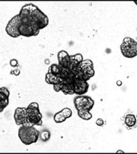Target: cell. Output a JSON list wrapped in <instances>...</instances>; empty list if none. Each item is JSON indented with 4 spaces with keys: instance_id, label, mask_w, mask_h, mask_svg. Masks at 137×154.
I'll list each match as a JSON object with an SVG mask.
<instances>
[{
    "instance_id": "e0dca14e",
    "label": "cell",
    "mask_w": 137,
    "mask_h": 154,
    "mask_svg": "<svg viewBox=\"0 0 137 154\" xmlns=\"http://www.w3.org/2000/svg\"><path fill=\"white\" fill-rule=\"evenodd\" d=\"M125 123L129 128H132L136 125V119L135 116L133 114H128L126 116L125 119Z\"/></svg>"
},
{
    "instance_id": "7402d4cb",
    "label": "cell",
    "mask_w": 137,
    "mask_h": 154,
    "mask_svg": "<svg viewBox=\"0 0 137 154\" xmlns=\"http://www.w3.org/2000/svg\"><path fill=\"white\" fill-rule=\"evenodd\" d=\"M96 124L98 126H103L104 125V121L102 119H98L96 120Z\"/></svg>"
},
{
    "instance_id": "3957f363",
    "label": "cell",
    "mask_w": 137,
    "mask_h": 154,
    "mask_svg": "<svg viewBox=\"0 0 137 154\" xmlns=\"http://www.w3.org/2000/svg\"><path fill=\"white\" fill-rule=\"evenodd\" d=\"M95 74L94 69V63L91 60H85L80 64L78 69L75 72L76 80L87 81Z\"/></svg>"
},
{
    "instance_id": "9a60e30c",
    "label": "cell",
    "mask_w": 137,
    "mask_h": 154,
    "mask_svg": "<svg viewBox=\"0 0 137 154\" xmlns=\"http://www.w3.org/2000/svg\"><path fill=\"white\" fill-rule=\"evenodd\" d=\"M45 81L48 84H51L53 85L58 84V83H63V81H62L61 79H60L59 77H58L56 76L53 75V74H52L49 72H48L46 74Z\"/></svg>"
},
{
    "instance_id": "8fae6325",
    "label": "cell",
    "mask_w": 137,
    "mask_h": 154,
    "mask_svg": "<svg viewBox=\"0 0 137 154\" xmlns=\"http://www.w3.org/2000/svg\"><path fill=\"white\" fill-rule=\"evenodd\" d=\"M58 61H59V65L61 67L66 69H69L71 58L70 55L65 51H61L58 53Z\"/></svg>"
},
{
    "instance_id": "8992f818",
    "label": "cell",
    "mask_w": 137,
    "mask_h": 154,
    "mask_svg": "<svg viewBox=\"0 0 137 154\" xmlns=\"http://www.w3.org/2000/svg\"><path fill=\"white\" fill-rule=\"evenodd\" d=\"M74 104L77 111H88L90 112L94 107V101L89 96L80 95L74 99Z\"/></svg>"
},
{
    "instance_id": "603a6c76",
    "label": "cell",
    "mask_w": 137,
    "mask_h": 154,
    "mask_svg": "<svg viewBox=\"0 0 137 154\" xmlns=\"http://www.w3.org/2000/svg\"><path fill=\"white\" fill-rule=\"evenodd\" d=\"M20 73H21V71L19 69H14V70H13V71L11 72V74H14L15 76H18L19 74H20Z\"/></svg>"
},
{
    "instance_id": "30bf717a",
    "label": "cell",
    "mask_w": 137,
    "mask_h": 154,
    "mask_svg": "<svg viewBox=\"0 0 137 154\" xmlns=\"http://www.w3.org/2000/svg\"><path fill=\"white\" fill-rule=\"evenodd\" d=\"M89 88V83L86 81L76 80L74 83L75 94L78 95H82L88 92Z\"/></svg>"
},
{
    "instance_id": "cb8c5ba5",
    "label": "cell",
    "mask_w": 137,
    "mask_h": 154,
    "mask_svg": "<svg viewBox=\"0 0 137 154\" xmlns=\"http://www.w3.org/2000/svg\"><path fill=\"white\" fill-rule=\"evenodd\" d=\"M117 85H122V82H121V81H117Z\"/></svg>"
},
{
    "instance_id": "4fadbf2b",
    "label": "cell",
    "mask_w": 137,
    "mask_h": 154,
    "mask_svg": "<svg viewBox=\"0 0 137 154\" xmlns=\"http://www.w3.org/2000/svg\"><path fill=\"white\" fill-rule=\"evenodd\" d=\"M10 93L8 90L5 87H1L0 88V112H2L9 103Z\"/></svg>"
},
{
    "instance_id": "d6986e66",
    "label": "cell",
    "mask_w": 137,
    "mask_h": 154,
    "mask_svg": "<svg viewBox=\"0 0 137 154\" xmlns=\"http://www.w3.org/2000/svg\"><path fill=\"white\" fill-rule=\"evenodd\" d=\"M41 138L44 142L49 140V138H50V132L48 130H44V131H42L41 133Z\"/></svg>"
},
{
    "instance_id": "5b68a950",
    "label": "cell",
    "mask_w": 137,
    "mask_h": 154,
    "mask_svg": "<svg viewBox=\"0 0 137 154\" xmlns=\"http://www.w3.org/2000/svg\"><path fill=\"white\" fill-rule=\"evenodd\" d=\"M120 51L123 55L128 58H132L137 55V42L133 38L125 37L120 46Z\"/></svg>"
},
{
    "instance_id": "44dd1931",
    "label": "cell",
    "mask_w": 137,
    "mask_h": 154,
    "mask_svg": "<svg viewBox=\"0 0 137 154\" xmlns=\"http://www.w3.org/2000/svg\"><path fill=\"white\" fill-rule=\"evenodd\" d=\"M10 65L11 66V67H18V66L19 65L18 60H16V59L11 60H10Z\"/></svg>"
},
{
    "instance_id": "7c38bea8",
    "label": "cell",
    "mask_w": 137,
    "mask_h": 154,
    "mask_svg": "<svg viewBox=\"0 0 137 154\" xmlns=\"http://www.w3.org/2000/svg\"><path fill=\"white\" fill-rule=\"evenodd\" d=\"M72 110L69 108H64L61 112H58L53 116V120L56 123H63L67 119H69L72 116Z\"/></svg>"
},
{
    "instance_id": "5bb4252c",
    "label": "cell",
    "mask_w": 137,
    "mask_h": 154,
    "mask_svg": "<svg viewBox=\"0 0 137 154\" xmlns=\"http://www.w3.org/2000/svg\"><path fill=\"white\" fill-rule=\"evenodd\" d=\"M70 58H71V62H70L69 69L71 72H73L75 74V72H76V70L78 69L79 66H80V65L82 63V62L84 60H83L82 55L80 54V53H78V54L73 55H70Z\"/></svg>"
},
{
    "instance_id": "ac0fdd59",
    "label": "cell",
    "mask_w": 137,
    "mask_h": 154,
    "mask_svg": "<svg viewBox=\"0 0 137 154\" xmlns=\"http://www.w3.org/2000/svg\"><path fill=\"white\" fill-rule=\"evenodd\" d=\"M78 114L79 117L83 120H86V121L90 120L93 116L90 112H88V111H78Z\"/></svg>"
},
{
    "instance_id": "7a4b0ae2",
    "label": "cell",
    "mask_w": 137,
    "mask_h": 154,
    "mask_svg": "<svg viewBox=\"0 0 137 154\" xmlns=\"http://www.w3.org/2000/svg\"><path fill=\"white\" fill-rule=\"evenodd\" d=\"M18 137L23 144L30 145L39 140L40 132L33 125H22L18 130Z\"/></svg>"
},
{
    "instance_id": "ffe728a7",
    "label": "cell",
    "mask_w": 137,
    "mask_h": 154,
    "mask_svg": "<svg viewBox=\"0 0 137 154\" xmlns=\"http://www.w3.org/2000/svg\"><path fill=\"white\" fill-rule=\"evenodd\" d=\"M62 83H58V84H56V85H53V90L56 92H59V91H61V88H62Z\"/></svg>"
},
{
    "instance_id": "52a82bcc",
    "label": "cell",
    "mask_w": 137,
    "mask_h": 154,
    "mask_svg": "<svg viewBox=\"0 0 137 154\" xmlns=\"http://www.w3.org/2000/svg\"><path fill=\"white\" fill-rule=\"evenodd\" d=\"M21 25L20 16L18 15L15 16L14 18L11 19L6 27V32L10 37L13 38H17L20 37L21 35L19 33L18 29Z\"/></svg>"
},
{
    "instance_id": "9c48e42d",
    "label": "cell",
    "mask_w": 137,
    "mask_h": 154,
    "mask_svg": "<svg viewBox=\"0 0 137 154\" xmlns=\"http://www.w3.org/2000/svg\"><path fill=\"white\" fill-rule=\"evenodd\" d=\"M18 31L21 36H23V37H33V36H37L40 32V29H36L33 27L23 25L21 24V23L20 25V27H19Z\"/></svg>"
},
{
    "instance_id": "2e32d148",
    "label": "cell",
    "mask_w": 137,
    "mask_h": 154,
    "mask_svg": "<svg viewBox=\"0 0 137 154\" xmlns=\"http://www.w3.org/2000/svg\"><path fill=\"white\" fill-rule=\"evenodd\" d=\"M61 91L65 95H73L75 94L74 83H62Z\"/></svg>"
},
{
    "instance_id": "ba28073f",
    "label": "cell",
    "mask_w": 137,
    "mask_h": 154,
    "mask_svg": "<svg viewBox=\"0 0 137 154\" xmlns=\"http://www.w3.org/2000/svg\"><path fill=\"white\" fill-rule=\"evenodd\" d=\"M15 122L18 125H25L27 124V108L18 107L15 110L14 116Z\"/></svg>"
},
{
    "instance_id": "277c9868",
    "label": "cell",
    "mask_w": 137,
    "mask_h": 154,
    "mask_svg": "<svg viewBox=\"0 0 137 154\" xmlns=\"http://www.w3.org/2000/svg\"><path fill=\"white\" fill-rule=\"evenodd\" d=\"M27 125H42V114L37 102H32L27 107Z\"/></svg>"
},
{
    "instance_id": "6da1fadb",
    "label": "cell",
    "mask_w": 137,
    "mask_h": 154,
    "mask_svg": "<svg viewBox=\"0 0 137 154\" xmlns=\"http://www.w3.org/2000/svg\"><path fill=\"white\" fill-rule=\"evenodd\" d=\"M19 16L21 24L33 27L40 30L49 25L48 17L33 4L23 6L19 13Z\"/></svg>"
}]
</instances>
